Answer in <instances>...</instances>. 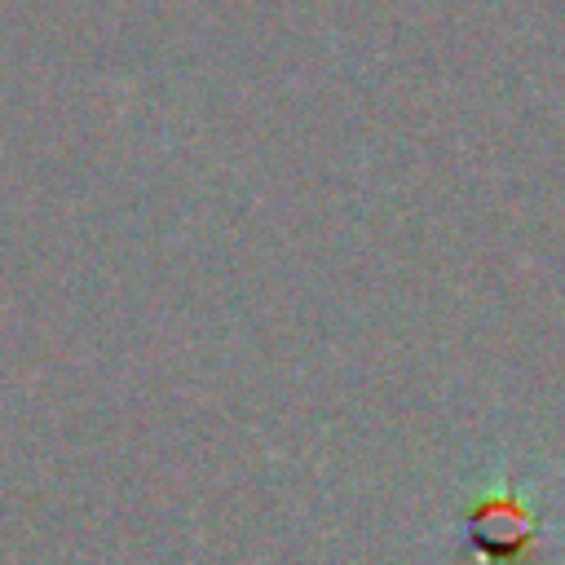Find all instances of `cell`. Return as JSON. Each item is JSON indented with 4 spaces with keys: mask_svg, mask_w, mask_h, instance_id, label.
<instances>
[{
    "mask_svg": "<svg viewBox=\"0 0 565 565\" xmlns=\"http://www.w3.org/2000/svg\"><path fill=\"white\" fill-rule=\"evenodd\" d=\"M472 552L486 565H539L543 547V508L512 481H490L472 494L468 512Z\"/></svg>",
    "mask_w": 565,
    "mask_h": 565,
    "instance_id": "1",
    "label": "cell"
}]
</instances>
